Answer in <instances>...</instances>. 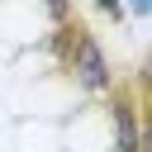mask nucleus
I'll return each instance as SVG.
<instances>
[{
  "instance_id": "obj_3",
  "label": "nucleus",
  "mask_w": 152,
  "mask_h": 152,
  "mask_svg": "<svg viewBox=\"0 0 152 152\" xmlns=\"http://www.w3.org/2000/svg\"><path fill=\"white\" fill-rule=\"evenodd\" d=\"M147 81H152V62H147Z\"/></svg>"
},
{
  "instance_id": "obj_1",
  "label": "nucleus",
  "mask_w": 152,
  "mask_h": 152,
  "mask_svg": "<svg viewBox=\"0 0 152 152\" xmlns=\"http://www.w3.org/2000/svg\"><path fill=\"white\" fill-rule=\"evenodd\" d=\"M71 71H76V81H81L86 90H104V86H109V66H104V52H100L95 38H81V43H76Z\"/></svg>"
},
{
  "instance_id": "obj_2",
  "label": "nucleus",
  "mask_w": 152,
  "mask_h": 152,
  "mask_svg": "<svg viewBox=\"0 0 152 152\" xmlns=\"http://www.w3.org/2000/svg\"><path fill=\"white\" fill-rule=\"evenodd\" d=\"M114 133H119V152H138V124H133V109L128 104L114 109Z\"/></svg>"
}]
</instances>
